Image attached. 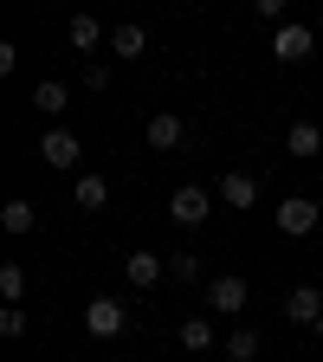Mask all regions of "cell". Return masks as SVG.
<instances>
[{"label":"cell","instance_id":"3957f363","mask_svg":"<svg viewBox=\"0 0 323 362\" xmlns=\"http://www.w3.org/2000/svg\"><path fill=\"white\" fill-rule=\"evenodd\" d=\"M181 136H188V123H181L175 110H155V117L143 123V143H149L155 156H168V149H181Z\"/></svg>","mask_w":323,"mask_h":362},{"label":"cell","instance_id":"8992f818","mask_svg":"<svg viewBox=\"0 0 323 362\" xmlns=\"http://www.w3.org/2000/svg\"><path fill=\"white\" fill-rule=\"evenodd\" d=\"M207 310H220V317L246 310V279H213L207 285Z\"/></svg>","mask_w":323,"mask_h":362},{"label":"cell","instance_id":"d6986e66","mask_svg":"<svg viewBox=\"0 0 323 362\" xmlns=\"http://www.w3.org/2000/svg\"><path fill=\"white\" fill-rule=\"evenodd\" d=\"M226 356H233V362H252L259 356V330H233V337H226Z\"/></svg>","mask_w":323,"mask_h":362},{"label":"cell","instance_id":"2e32d148","mask_svg":"<svg viewBox=\"0 0 323 362\" xmlns=\"http://www.w3.org/2000/svg\"><path fill=\"white\" fill-rule=\"evenodd\" d=\"M33 104H39V110H45V117H59V110H65V104H71V90H65V84H59V78H45V84H39V90H33Z\"/></svg>","mask_w":323,"mask_h":362},{"label":"cell","instance_id":"e0dca14e","mask_svg":"<svg viewBox=\"0 0 323 362\" xmlns=\"http://www.w3.org/2000/svg\"><path fill=\"white\" fill-rule=\"evenodd\" d=\"M181 349H213V324H207V317H188V324H181Z\"/></svg>","mask_w":323,"mask_h":362},{"label":"cell","instance_id":"9c48e42d","mask_svg":"<svg viewBox=\"0 0 323 362\" xmlns=\"http://www.w3.org/2000/svg\"><path fill=\"white\" fill-rule=\"evenodd\" d=\"M39 162H52V168H78V136L71 129H52L39 143Z\"/></svg>","mask_w":323,"mask_h":362},{"label":"cell","instance_id":"52a82bcc","mask_svg":"<svg viewBox=\"0 0 323 362\" xmlns=\"http://www.w3.org/2000/svg\"><path fill=\"white\" fill-rule=\"evenodd\" d=\"M310 226H317V201H304V194L278 201V233H310Z\"/></svg>","mask_w":323,"mask_h":362},{"label":"cell","instance_id":"5bb4252c","mask_svg":"<svg viewBox=\"0 0 323 362\" xmlns=\"http://www.w3.org/2000/svg\"><path fill=\"white\" fill-rule=\"evenodd\" d=\"M0 226H7V233H33V226H39V207L33 201H7V207H0Z\"/></svg>","mask_w":323,"mask_h":362},{"label":"cell","instance_id":"4fadbf2b","mask_svg":"<svg viewBox=\"0 0 323 362\" xmlns=\"http://www.w3.org/2000/svg\"><path fill=\"white\" fill-rule=\"evenodd\" d=\"M143 45H149V33H143V26H136V20L110 33V52H117V59H143Z\"/></svg>","mask_w":323,"mask_h":362},{"label":"cell","instance_id":"7402d4cb","mask_svg":"<svg viewBox=\"0 0 323 362\" xmlns=\"http://www.w3.org/2000/svg\"><path fill=\"white\" fill-rule=\"evenodd\" d=\"M317 330H323V324H317Z\"/></svg>","mask_w":323,"mask_h":362},{"label":"cell","instance_id":"44dd1931","mask_svg":"<svg viewBox=\"0 0 323 362\" xmlns=\"http://www.w3.org/2000/svg\"><path fill=\"white\" fill-rule=\"evenodd\" d=\"M0 337H26V310H20V304L0 310Z\"/></svg>","mask_w":323,"mask_h":362},{"label":"cell","instance_id":"8fae6325","mask_svg":"<svg viewBox=\"0 0 323 362\" xmlns=\"http://www.w3.org/2000/svg\"><path fill=\"white\" fill-rule=\"evenodd\" d=\"M71 201H78V207H90V214H98V207L110 201V181H104V175H78V181H71Z\"/></svg>","mask_w":323,"mask_h":362},{"label":"cell","instance_id":"5b68a950","mask_svg":"<svg viewBox=\"0 0 323 362\" xmlns=\"http://www.w3.org/2000/svg\"><path fill=\"white\" fill-rule=\"evenodd\" d=\"M84 330H90V337H117V330H123V304H117V298H90V304H84Z\"/></svg>","mask_w":323,"mask_h":362},{"label":"cell","instance_id":"7a4b0ae2","mask_svg":"<svg viewBox=\"0 0 323 362\" xmlns=\"http://www.w3.org/2000/svg\"><path fill=\"white\" fill-rule=\"evenodd\" d=\"M207 214H213V194H207V188H175V194H168V220H175V226H201Z\"/></svg>","mask_w":323,"mask_h":362},{"label":"cell","instance_id":"ba28073f","mask_svg":"<svg viewBox=\"0 0 323 362\" xmlns=\"http://www.w3.org/2000/svg\"><path fill=\"white\" fill-rule=\"evenodd\" d=\"M285 317H291V324H323V291L317 285H298L285 298Z\"/></svg>","mask_w":323,"mask_h":362},{"label":"cell","instance_id":"30bf717a","mask_svg":"<svg viewBox=\"0 0 323 362\" xmlns=\"http://www.w3.org/2000/svg\"><path fill=\"white\" fill-rule=\"evenodd\" d=\"M220 201H226V207H252V201H259V181H252L246 168L220 175Z\"/></svg>","mask_w":323,"mask_h":362},{"label":"cell","instance_id":"9a60e30c","mask_svg":"<svg viewBox=\"0 0 323 362\" xmlns=\"http://www.w3.org/2000/svg\"><path fill=\"white\" fill-rule=\"evenodd\" d=\"M285 149H291V156H317V149H323V129H317V123H291Z\"/></svg>","mask_w":323,"mask_h":362},{"label":"cell","instance_id":"ffe728a7","mask_svg":"<svg viewBox=\"0 0 323 362\" xmlns=\"http://www.w3.org/2000/svg\"><path fill=\"white\" fill-rule=\"evenodd\" d=\"M168 279L194 285V279H201V259H194V252H168Z\"/></svg>","mask_w":323,"mask_h":362},{"label":"cell","instance_id":"277c9868","mask_svg":"<svg viewBox=\"0 0 323 362\" xmlns=\"http://www.w3.org/2000/svg\"><path fill=\"white\" fill-rule=\"evenodd\" d=\"M123 279H129L136 291H149V285L168 279V259H162V252H129V259H123Z\"/></svg>","mask_w":323,"mask_h":362},{"label":"cell","instance_id":"7c38bea8","mask_svg":"<svg viewBox=\"0 0 323 362\" xmlns=\"http://www.w3.org/2000/svg\"><path fill=\"white\" fill-rule=\"evenodd\" d=\"M65 39L78 45V52H98V45H104V26H98V20H90V13H71V26H65Z\"/></svg>","mask_w":323,"mask_h":362},{"label":"cell","instance_id":"6da1fadb","mask_svg":"<svg viewBox=\"0 0 323 362\" xmlns=\"http://www.w3.org/2000/svg\"><path fill=\"white\" fill-rule=\"evenodd\" d=\"M310 52H317V33H310V26H298V20H285V26H278V39H271V59L304 65Z\"/></svg>","mask_w":323,"mask_h":362},{"label":"cell","instance_id":"ac0fdd59","mask_svg":"<svg viewBox=\"0 0 323 362\" xmlns=\"http://www.w3.org/2000/svg\"><path fill=\"white\" fill-rule=\"evenodd\" d=\"M0 298H7V304L26 298V265H0Z\"/></svg>","mask_w":323,"mask_h":362}]
</instances>
